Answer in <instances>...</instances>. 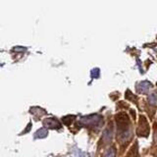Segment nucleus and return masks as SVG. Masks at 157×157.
<instances>
[]
</instances>
